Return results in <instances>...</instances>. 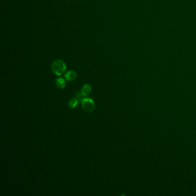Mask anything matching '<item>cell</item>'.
I'll use <instances>...</instances> for the list:
<instances>
[{"label":"cell","instance_id":"cell-5","mask_svg":"<svg viewBox=\"0 0 196 196\" xmlns=\"http://www.w3.org/2000/svg\"><path fill=\"white\" fill-rule=\"evenodd\" d=\"M55 84H56V86L59 89H63L66 88V84L65 80L62 77H58L56 78Z\"/></svg>","mask_w":196,"mask_h":196},{"label":"cell","instance_id":"cell-8","mask_svg":"<svg viewBox=\"0 0 196 196\" xmlns=\"http://www.w3.org/2000/svg\"><path fill=\"white\" fill-rule=\"evenodd\" d=\"M77 1H82V0H77Z\"/></svg>","mask_w":196,"mask_h":196},{"label":"cell","instance_id":"cell-1","mask_svg":"<svg viewBox=\"0 0 196 196\" xmlns=\"http://www.w3.org/2000/svg\"><path fill=\"white\" fill-rule=\"evenodd\" d=\"M67 69L65 62L61 59H56L51 64V70L54 74L61 76L63 74Z\"/></svg>","mask_w":196,"mask_h":196},{"label":"cell","instance_id":"cell-4","mask_svg":"<svg viewBox=\"0 0 196 196\" xmlns=\"http://www.w3.org/2000/svg\"><path fill=\"white\" fill-rule=\"evenodd\" d=\"M92 92V86L90 84H86L84 85L81 88V93L84 94L85 97L89 95Z\"/></svg>","mask_w":196,"mask_h":196},{"label":"cell","instance_id":"cell-7","mask_svg":"<svg viewBox=\"0 0 196 196\" xmlns=\"http://www.w3.org/2000/svg\"><path fill=\"white\" fill-rule=\"evenodd\" d=\"M75 98H77L79 101H82L85 98V96L84 94L81 92H77L75 94Z\"/></svg>","mask_w":196,"mask_h":196},{"label":"cell","instance_id":"cell-6","mask_svg":"<svg viewBox=\"0 0 196 196\" xmlns=\"http://www.w3.org/2000/svg\"><path fill=\"white\" fill-rule=\"evenodd\" d=\"M79 101L75 98H72L68 103V107L70 109H74L75 107H77V105H78Z\"/></svg>","mask_w":196,"mask_h":196},{"label":"cell","instance_id":"cell-2","mask_svg":"<svg viewBox=\"0 0 196 196\" xmlns=\"http://www.w3.org/2000/svg\"><path fill=\"white\" fill-rule=\"evenodd\" d=\"M81 107L85 112L92 113L95 109V103L91 98H85L81 101Z\"/></svg>","mask_w":196,"mask_h":196},{"label":"cell","instance_id":"cell-3","mask_svg":"<svg viewBox=\"0 0 196 196\" xmlns=\"http://www.w3.org/2000/svg\"><path fill=\"white\" fill-rule=\"evenodd\" d=\"M64 77H65V78L66 81H69V82H73L76 80V78L77 77V74L75 71H73V70H69V71H67V72H66Z\"/></svg>","mask_w":196,"mask_h":196}]
</instances>
